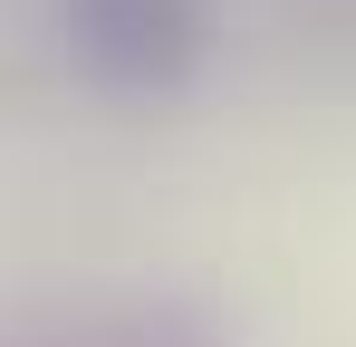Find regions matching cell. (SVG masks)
Returning <instances> with one entry per match:
<instances>
[{
  "mask_svg": "<svg viewBox=\"0 0 356 347\" xmlns=\"http://www.w3.org/2000/svg\"><path fill=\"white\" fill-rule=\"evenodd\" d=\"M58 39L106 97H174L222 39V0H58Z\"/></svg>",
  "mask_w": 356,
  "mask_h": 347,
  "instance_id": "obj_1",
  "label": "cell"
},
{
  "mask_svg": "<svg viewBox=\"0 0 356 347\" xmlns=\"http://www.w3.org/2000/svg\"><path fill=\"white\" fill-rule=\"evenodd\" d=\"M58 347H222V328L183 299H116V309H87Z\"/></svg>",
  "mask_w": 356,
  "mask_h": 347,
  "instance_id": "obj_2",
  "label": "cell"
}]
</instances>
